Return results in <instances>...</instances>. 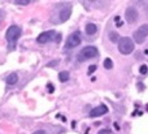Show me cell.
<instances>
[{
	"mask_svg": "<svg viewBox=\"0 0 148 134\" xmlns=\"http://www.w3.org/2000/svg\"><path fill=\"white\" fill-rule=\"evenodd\" d=\"M33 134H46V132H44V130H36V132H34Z\"/></svg>",
	"mask_w": 148,
	"mask_h": 134,
	"instance_id": "obj_21",
	"label": "cell"
},
{
	"mask_svg": "<svg viewBox=\"0 0 148 134\" xmlns=\"http://www.w3.org/2000/svg\"><path fill=\"white\" fill-rule=\"evenodd\" d=\"M104 68L105 69H112L113 68V61L109 59V57H107V59L104 60Z\"/></svg>",
	"mask_w": 148,
	"mask_h": 134,
	"instance_id": "obj_13",
	"label": "cell"
},
{
	"mask_svg": "<svg viewBox=\"0 0 148 134\" xmlns=\"http://www.w3.org/2000/svg\"><path fill=\"white\" fill-rule=\"evenodd\" d=\"M99 55L97 52V48L94 46H87L79 52V56H78V60L79 61H84V60H88V59H92V57H96Z\"/></svg>",
	"mask_w": 148,
	"mask_h": 134,
	"instance_id": "obj_4",
	"label": "cell"
},
{
	"mask_svg": "<svg viewBox=\"0 0 148 134\" xmlns=\"http://www.w3.org/2000/svg\"><path fill=\"white\" fill-rule=\"evenodd\" d=\"M96 70V65H91V67L88 68V74H91L92 72H95Z\"/></svg>",
	"mask_w": 148,
	"mask_h": 134,
	"instance_id": "obj_19",
	"label": "cell"
},
{
	"mask_svg": "<svg viewBox=\"0 0 148 134\" xmlns=\"http://www.w3.org/2000/svg\"><path fill=\"white\" fill-rule=\"evenodd\" d=\"M108 112V107H105L104 104L99 107H95L91 112H90V116L91 117H97V116H101V115H105Z\"/></svg>",
	"mask_w": 148,
	"mask_h": 134,
	"instance_id": "obj_8",
	"label": "cell"
},
{
	"mask_svg": "<svg viewBox=\"0 0 148 134\" xmlns=\"http://www.w3.org/2000/svg\"><path fill=\"white\" fill-rule=\"evenodd\" d=\"M47 90H48L49 93H53V91H55L53 85H52V83H48V85H47Z\"/></svg>",
	"mask_w": 148,
	"mask_h": 134,
	"instance_id": "obj_17",
	"label": "cell"
},
{
	"mask_svg": "<svg viewBox=\"0 0 148 134\" xmlns=\"http://www.w3.org/2000/svg\"><path fill=\"white\" fill-rule=\"evenodd\" d=\"M70 14H72V9H70V8H64V9H61V12H60V21H61V22L68 21Z\"/></svg>",
	"mask_w": 148,
	"mask_h": 134,
	"instance_id": "obj_9",
	"label": "cell"
},
{
	"mask_svg": "<svg viewBox=\"0 0 148 134\" xmlns=\"http://www.w3.org/2000/svg\"><path fill=\"white\" fill-rule=\"evenodd\" d=\"M96 31H97V27L95 23H87L86 25V33L88 34V35H94Z\"/></svg>",
	"mask_w": 148,
	"mask_h": 134,
	"instance_id": "obj_10",
	"label": "cell"
},
{
	"mask_svg": "<svg viewBox=\"0 0 148 134\" xmlns=\"http://www.w3.org/2000/svg\"><path fill=\"white\" fill-rule=\"evenodd\" d=\"M110 133H112V132H110L109 129H103V130H100L97 134H110Z\"/></svg>",
	"mask_w": 148,
	"mask_h": 134,
	"instance_id": "obj_20",
	"label": "cell"
},
{
	"mask_svg": "<svg viewBox=\"0 0 148 134\" xmlns=\"http://www.w3.org/2000/svg\"><path fill=\"white\" fill-rule=\"evenodd\" d=\"M125 17H126V21L130 23L135 22L136 18H138V12H136L135 8H127L126 9V13H125Z\"/></svg>",
	"mask_w": 148,
	"mask_h": 134,
	"instance_id": "obj_7",
	"label": "cell"
},
{
	"mask_svg": "<svg viewBox=\"0 0 148 134\" xmlns=\"http://www.w3.org/2000/svg\"><path fill=\"white\" fill-rule=\"evenodd\" d=\"M49 41H55L56 43H59L61 41V34L56 33V31H46V33H42L40 35L36 38V42L40 44H44Z\"/></svg>",
	"mask_w": 148,
	"mask_h": 134,
	"instance_id": "obj_2",
	"label": "cell"
},
{
	"mask_svg": "<svg viewBox=\"0 0 148 134\" xmlns=\"http://www.w3.org/2000/svg\"><path fill=\"white\" fill-rule=\"evenodd\" d=\"M20 35H21L20 26L12 25V26H9V27H8L7 34H5V38H7V41L9 42V44H12V46H13V44L17 42V39L20 38Z\"/></svg>",
	"mask_w": 148,
	"mask_h": 134,
	"instance_id": "obj_3",
	"label": "cell"
},
{
	"mask_svg": "<svg viewBox=\"0 0 148 134\" xmlns=\"http://www.w3.org/2000/svg\"><path fill=\"white\" fill-rule=\"evenodd\" d=\"M134 47H135L134 42L130 38H127V36H123V38L118 39V49H120V52L122 55L131 54L134 51Z\"/></svg>",
	"mask_w": 148,
	"mask_h": 134,
	"instance_id": "obj_1",
	"label": "cell"
},
{
	"mask_svg": "<svg viewBox=\"0 0 148 134\" xmlns=\"http://www.w3.org/2000/svg\"><path fill=\"white\" fill-rule=\"evenodd\" d=\"M147 36H148V25H142L134 33V41L140 44V43H143Z\"/></svg>",
	"mask_w": 148,
	"mask_h": 134,
	"instance_id": "obj_5",
	"label": "cell"
},
{
	"mask_svg": "<svg viewBox=\"0 0 148 134\" xmlns=\"http://www.w3.org/2000/svg\"><path fill=\"white\" fill-rule=\"evenodd\" d=\"M139 72H140V74H147V72H148V67H147V65H142L140 69H139Z\"/></svg>",
	"mask_w": 148,
	"mask_h": 134,
	"instance_id": "obj_14",
	"label": "cell"
},
{
	"mask_svg": "<svg viewBox=\"0 0 148 134\" xmlns=\"http://www.w3.org/2000/svg\"><path fill=\"white\" fill-rule=\"evenodd\" d=\"M146 52H147V54H148V49H147V51H146Z\"/></svg>",
	"mask_w": 148,
	"mask_h": 134,
	"instance_id": "obj_23",
	"label": "cell"
},
{
	"mask_svg": "<svg viewBox=\"0 0 148 134\" xmlns=\"http://www.w3.org/2000/svg\"><path fill=\"white\" fill-rule=\"evenodd\" d=\"M14 3H17V4H29V3H30V0H16Z\"/></svg>",
	"mask_w": 148,
	"mask_h": 134,
	"instance_id": "obj_16",
	"label": "cell"
},
{
	"mask_svg": "<svg viewBox=\"0 0 148 134\" xmlns=\"http://www.w3.org/2000/svg\"><path fill=\"white\" fill-rule=\"evenodd\" d=\"M17 81H18V77H17V74H14V73H13V74H10L9 77L7 78V83L9 86H12V85H14V83H17Z\"/></svg>",
	"mask_w": 148,
	"mask_h": 134,
	"instance_id": "obj_11",
	"label": "cell"
},
{
	"mask_svg": "<svg viewBox=\"0 0 148 134\" xmlns=\"http://www.w3.org/2000/svg\"><path fill=\"white\" fill-rule=\"evenodd\" d=\"M79 44H81V35H79V33H74L68 38L65 47L66 48H74V47L79 46Z\"/></svg>",
	"mask_w": 148,
	"mask_h": 134,
	"instance_id": "obj_6",
	"label": "cell"
},
{
	"mask_svg": "<svg viewBox=\"0 0 148 134\" xmlns=\"http://www.w3.org/2000/svg\"><path fill=\"white\" fill-rule=\"evenodd\" d=\"M116 26H117V27H121V26H122V21L120 20V17H116Z\"/></svg>",
	"mask_w": 148,
	"mask_h": 134,
	"instance_id": "obj_18",
	"label": "cell"
},
{
	"mask_svg": "<svg viewBox=\"0 0 148 134\" xmlns=\"http://www.w3.org/2000/svg\"><path fill=\"white\" fill-rule=\"evenodd\" d=\"M117 39H118L117 33H110V41H112V42H116Z\"/></svg>",
	"mask_w": 148,
	"mask_h": 134,
	"instance_id": "obj_15",
	"label": "cell"
},
{
	"mask_svg": "<svg viewBox=\"0 0 148 134\" xmlns=\"http://www.w3.org/2000/svg\"><path fill=\"white\" fill-rule=\"evenodd\" d=\"M57 117H59V119H61V120H62V121H66V119H65V117H64V116H61V115H59V116H57Z\"/></svg>",
	"mask_w": 148,
	"mask_h": 134,
	"instance_id": "obj_22",
	"label": "cell"
},
{
	"mask_svg": "<svg viewBox=\"0 0 148 134\" xmlns=\"http://www.w3.org/2000/svg\"><path fill=\"white\" fill-rule=\"evenodd\" d=\"M70 78V76H69V72H61L59 74V80L61 81V82H66Z\"/></svg>",
	"mask_w": 148,
	"mask_h": 134,
	"instance_id": "obj_12",
	"label": "cell"
}]
</instances>
